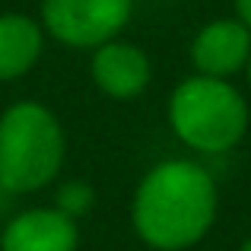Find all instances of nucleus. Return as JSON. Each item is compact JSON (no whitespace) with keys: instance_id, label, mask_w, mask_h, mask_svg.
Here are the masks:
<instances>
[{"instance_id":"f257e3e1","label":"nucleus","mask_w":251,"mask_h":251,"mask_svg":"<svg viewBox=\"0 0 251 251\" xmlns=\"http://www.w3.org/2000/svg\"><path fill=\"white\" fill-rule=\"evenodd\" d=\"M220 188L197 159H162L143 172L130 197L134 235L153 251H188L210 235Z\"/></svg>"},{"instance_id":"f03ea898","label":"nucleus","mask_w":251,"mask_h":251,"mask_svg":"<svg viewBox=\"0 0 251 251\" xmlns=\"http://www.w3.org/2000/svg\"><path fill=\"white\" fill-rule=\"evenodd\" d=\"M67 159L61 118L35 99H19L0 111V191L35 194L57 181Z\"/></svg>"},{"instance_id":"7ed1b4c3","label":"nucleus","mask_w":251,"mask_h":251,"mask_svg":"<svg viewBox=\"0 0 251 251\" xmlns=\"http://www.w3.org/2000/svg\"><path fill=\"white\" fill-rule=\"evenodd\" d=\"M166 121L188 150L201 156H223L245 140L251 108L232 80L191 74L172 89Z\"/></svg>"},{"instance_id":"20e7f679","label":"nucleus","mask_w":251,"mask_h":251,"mask_svg":"<svg viewBox=\"0 0 251 251\" xmlns=\"http://www.w3.org/2000/svg\"><path fill=\"white\" fill-rule=\"evenodd\" d=\"M137 0H42L38 23L45 35L74 51H92L121 38Z\"/></svg>"},{"instance_id":"39448f33","label":"nucleus","mask_w":251,"mask_h":251,"mask_svg":"<svg viewBox=\"0 0 251 251\" xmlns=\"http://www.w3.org/2000/svg\"><path fill=\"white\" fill-rule=\"evenodd\" d=\"M251 57V32L235 16H220L203 23L188 45V61L194 74L232 80L235 74H245Z\"/></svg>"},{"instance_id":"423d86ee","label":"nucleus","mask_w":251,"mask_h":251,"mask_svg":"<svg viewBox=\"0 0 251 251\" xmlns=\"http://www.w3.org/2000/svg\"><path fill=\"white\" fill-rule=\"evenodd\" d=\"M89 76L102 96L115 102H134L147 92L153 80V61L140 45L127 38H111V42L92 48L89 57Z\"/></svg>"},{"instance_id":"0eeeda50","label":"nucleus","mask_w":251,"mask_h":251,"mask_svg":"<svg viewBox=\"0 0 251 251\" xmlns=\"http://www.w3.org/2000/svg\"><path fill=\"white\" fill-rule=\"evenodd\" d=\"M80 223L51 207H29L3 223L0 251H76Z\"/></svg>"},{"instance_id":"6e6552de","label":"nucleus","mask_w":251,"mask_h":251,"mask_svg":"<svg viewBox=\"0 0 251 251\" xmlns=\"http://www.w3.org/2000/svg\"><path fill=\"white\" fill-rule=\"evenodd\" d=\"M45 29L35 16L0 13V83L23 80L45 51Z\"/></svg>"},{"instance_id":"1a4fd4ad","label":"nucleus","mask_w":251,"mask_h":251,"mask_svg":"<svg viewBox=\"0 0 251 251\" xmlns=\"http://www.w3.org/2000/svg\"><path fill=\"white\" fill-rule=\"evenodd\" d=\"M54 207L61 210L64 216L80 223L83 216H89L92 207H96V188H92L89 181H83V178H70V181H64L61 188H57Z\"/></svg>"},{"instance_id":"9d476101","label":"nucleus","mask_w":251,"mask_h":251,"mask_svg":"<svg viewBox=\"0 0 251 251\" xmlns=\"http://www.w3.org/2000/svg\"><path fill=\"white\" fill-rule=\"evenodd\" d=\"M232 6H235V19L251 32V0H232Z\"/></svg>"},{"instance_id":"9b49d317","label":"nucleus","mask_w":251,"mask_h":251,"mask_svg":"<svg viewBox=\"0 0 251 251\" xmlns=\"http://www.w3.org/2000/svg\"><path fill=\"white\" fill-rule=\"evenodd\" d=\"M239 251H251V235H248V239H245V242L239 245Z\"/></svg>"},{"instance_id":"f8f14e48","label":"nucleus","mask_w":251,"mask_h":251,"mask_svg":"<svg viewBox=\"0 0 251 251\" xmlns=\"http://www.w3.org/2000/svg\"><path fill=\"white\" fill-rule=\"evenodd\" d=\"M245 76H248V89H251V57H248V64H245Z\"/></svg>"}]
</instances>
